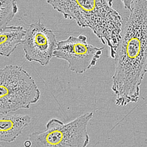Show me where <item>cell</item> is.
<instances>
[{"label":"cell","instance_id":"obj_8","mask_svg":"<svg viewBox=\"0 0 147 147\" xmlns=\"http://www.w3.org/2000/svg\"><path fill=\"white\" fill-rule=\"evenodd\" d=\"M26 32V30L20 26H6L1 28V55L10 56L18 46L22 44Z\"/></svg>","mask_w":147,"mask_h":147},{"label":"cell","instance_id":"obj_5","mask_svg":"<svg viewBox=\"0 0 147 147\" xmlns=\"http://www.w3.org/2000/svg\"><path fill=\"white\" fill-rule=\"evenodd\" d=\"M22 43L26 59L41 65H47L53 57L57 41L54 30L41 23L39 20L30 24Z\"/></svg>","mask_w":147,"mask_h":147},{"label":"cell","instance_id":"obj_10","mask_svg":"<svg viewBox=\"0 0 147 147\" xmlns=\"http://www.w3.org/2000/svg\"><path fill=\"white\" fill-rule=\"evenodd\" d=\"M124 8L130 11L132 5L135 0H120Z\"/></svg>","mask_w":147,"mask_h":147},{"label":"cell","instance_id":"obj_1","mask_svg":"<svg viewBox=\"0 0 147 147\" xmlns=\"http://www.w3.org/2000/svg\"><path fill=\"white\" fill-rule=\"evenodd\" d=\"M111 89L116 100L125 105L136 103L147 72V9L133 10L124 26L114 59Z\"/></svg>","mask_w":147,"mask_h":147},{"label":"cell","instance_id":"obj_3","mask_svg":"<svg viewBox=\"0 0 147 147\" xmlns=\"http://www.w3.org/2000/svg\"><path fill=\"white\" fill-rule=\"evenodd\" d=\"M0 113L29 109L37 102L40 90L32 77L21 66H5L0 70Z\"/></svg>","mask_w":147,"mask_h":147},{"label":"cell","instance_id":"obj_11","mask_svg":"<svg viewBox=\"0 0 147 147\" xmlns=\"http://www.w3.org/2000/svg\"><path fill=\"white\" fill-rule=\"evenodd\" d=\"M24 146L26 147H31L32 143L31 141L28 139L24 142Z\"/></svg>","mask_w":147,"mask_h":147},{"label":"cell","instance_id":"obj_6","mask_svg":"<svg viewBox=\"0 0 147 147\" xmlns=\"http://www.w3.org/2000/svg\"><path fill=\"white\" fill-rule=\"evenodd\" d=\"M69 139L67 123L55 118L48 121L45 129L32 133L28 137L31 147H68Z\"/></svg>","mask_w":147,"mask_h":147},{"label":"cell","instance_id":"obj_2","mask_svg":"<svg viewBox=\"0 0 147 147\" xmlns=\"http://www.w3.org/2000/svg\"><path fill=\"white\" fill-rule=\"evenodd\" d=\"M66 19L90 29L103 45L120 36L123 25L121 14L113 7L114 0H47Z\"/></svg>","mask_w":147,"mask_h":147},{"label":"cell","instance_id":"obj_7","mask_svg":"<svg viewBox=\"0 0 147 147\" xmlns=\"http://www.w3.org/2000/svg\"><path fill=\"white\" fill-rule=\"evenodd\" d=\"M0 141L11 143L14 142L22 133L23 129L31 121L27 115L1 114Z\"/></svg>","mask_w":147,"mask_h":147},{"label":"cell","instance_id":"obj_9","mask_svg":"<svg viewBox=\"0 0 147 147\" xmlns=\"http://www.w3.org/2000/svg\"><path fill=\"white\" fill-rule=\"evenodd\" d=\"M16 0H0V28L6 26L18 11Z\"/></svg>","mask_w":147,"mask_h":147},{"label":"cell","instance_id":"obj_4","mask_svg":"<svg viewBox=\"0 0 147 147\" xmlns=\"http://www.w3.org/2000/svg\"><path fill=\"white\" fill-rule=\"evenodd\" d=\"M87 40L86 35L81 34L57 41L53 57L66 61L74 73L82 74L96 65L104 49L88 43Z\"/></svg>","mask_w":147,"mask_h":147}]
</instances>
